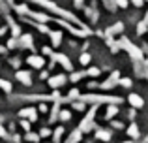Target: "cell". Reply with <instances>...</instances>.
<instances>
[{"label": "cell", "instance_id": "cell-2", "mask_svg": "<svg viewBox=\"0 0 148 143\" xmlns=\"http://www.w3.org/2000/svg\"><path fill=\"white\" fill-rule=\"evenodd\" d=\"M79 100L84 104H94V106H98V104H120L122 102V98H118V96H103V94H83V96H79Z\"/></svg>", "mask_w": 148, "mask_h": 143}, {"label": "cell", "instance_id": "cell-40", "mask_svg": "<svg viewBox=\"0 0 148 143\" xmlns=\"http://www.w3.org/2000/svg\"><path fill=\"white\" fill-rule=\"evenodd\" d=\"M21 124H23V128H25V130H30V121H23Z\"/></svg>", "mask_w": 148, "mask_h": 143}, {"label": "cell", "instance_id": "cell-38", "mask_svg": "<svg viewBox=\"0 0 148 143\" xmlns=\"http://www.w3.org/2000/svg\"><path fill=\"white\" fill-rule=\"evenodd\" d=\"M131 4H133V6H137V8H141L143 4H145V0H131Z\"/></svg>", "mask_w": 148, "mask_h": 143}, {"label": "cell", "instance_id": "cell-33", "mask_svg": "<svg viewBox=\"0 0 148 143\" xmlns=\"http://www.w3.org/2000/svg\"><path fill=\"white\" fill-rule=\"evenodd\" d=\"M86 75H92V77H96V75H99V68H90V70L86 72Z\"/></svg>", "mask_w": 148, "mask_h": 143}, {"label": "cell", "instance_id": "cell-28", "mask_svg": "<svg viewBox=\"0 0 148 143\" xmlns=\"http://www.w3.org/2000/svg\"><path fill=\"white\" fill-rule=\"evenodd\" d=\"M6 4H10L11 8L15 6V4H13V0H0V8H2V11H4V13H6Z\"/></svg>", "mask_w": 148, "mask_h": 143}, {"label": "cell", "instance_id": "cell-44", "mask_svg": "<svg viewBox=\"0 0 148 143\" xmlns=\"http://www.w3.org/2000/svg\"><path fill=\"white\" fill-rule=\"evenodd\" d=\"M0 53H6V47H2V45H0Z\"/></svg>", "mask_w": 148, "mask_h": 143}, {"label": "cell", "instance_id": "cell-11", "mask_svg": "<svg viewBox=\"0 0 148 143\" xmlns=\"http://www.w3.org/2000/svg\"><path fill=\"white\" fill-rule=\"evenodd\" d=\"M26 62H28L32 68H43L45 66V60L41 59V57H38V55H30L28 59H26Z\"/></svg>", "mask_w": 148, "mask_h": 143}, {"label": "cell", "instance_id": "cell-47", "mask_svg": "<svg viewBox=\"0 0 148 143\" xmlns=\"http://www.w3.org/2000/svg\"><path fill=\"white\" fill-rule=\"evenodd\" d=\"M145 2H148V0H145Z\"/></svg>", "mask_w": 148, "mask_h": 143}, {"label": "cell", "instance_id": "cell-39", "mask_svg": "<svg viewBox=\"0 0 148 143\" xmlns=\"http://www.w3.org/2000/svg\"><path fill=\"white\" fill-rule=\"evenodd\" d=\"M41 51H43V55H53V49H51V47H43V49H41Z\"/></svg>", "mask_w": 148, "mask_h": 143}, {"label": "cell", "instance_id": "cell-20", "mask_svg": "<svg viewBox=\"0 0 148 143\" xmlns=\"http://www.w3.org/2000/svg\"><path fill=\"white\" fill-rule=\"evenodd\" d=\"M96 137L101 140V141H109L111 140V132H109V130H98V132H96Z\"/></svg>", "mask_w": 148, "mask_h": 143}, {"label": "cell", "instance_id": "cell-36", "mask_svg": "<svg viewBox=\"0 0 148 143\" xmlns=\"http://www.w3.org/2000/svg\"><path fill=\"white\" fill-rule=\"evenodd\" d=\"M17 38H11V40H10V44H8V47H17Z\"/></svg>", "mask_w": 148, "mask_h": 143}, {"label": "cell", "instance_id": "cell-21", "mask_svg": "<svg viewBox=\"0 0 148 143\" xmlns=\"http://www.w3.org/2000/svg\"><path fill=\"white\" fill-rule=\"evenodd\" d=\"M79 90L77 88H73V90H69V94H68V98H64V102H71V100H79Z\"/></svg>", "mask_w": 148, "mask_h": 143}, {"label": "cell", "instance_id": "cell-15", "mask_svg": "<svg viewBox=\"0 0 148 143\" xmlns=\"http://www.w3.org/2000/svg\"><path fill=\"white\" fill-rule=\"evenodd\" d=\"M21 47H34V40H32V36H28V34H25V36H19V41H17Z\"/></svg>", "mask_w": 148, "mask_h": 143}, {"label": "cell", "instance_id": "cell-14", "mask_svg": "<svg viewBox=\"0 0 148 143\" xmlns=\"http://www.w3.org/2000/svg\"><path fill=\"white\" fill-rule=\"evenodd\" d=\"M122 30H124V25H122V23H116V25H112V26H109V28H107L105 36L111 38V36H114V34H120Z\"/></svg>", "mask_w": 148, "mask_h": 143}, {"label": "cell", "instance_id": "cell-4", "mask_svg": "<svg viewBox=\"0 0 148 143\" xmlns=\"http://www.w3.org/2000/svg\"><path fill=\"white\" fill-rule=\"evenodd\" d=\"M96 109H98V106H92V109L86 113V117L81 121V124H79V130L81 132H90L92 130V126H94V117H96Z\"/></svg>", "mask_w": 148, "mask_h": 143}, {"label": "cell", "instance_id": "cell-34", "mask_svg": "<svg viewBox=\"0 0 148 143\" xmlns=\"http://www.w3.org/2000/svg\"><path fill=\"white\" fill-rule=\"evenodd\" d=\"M114 4L120 8H127V0H114Z\"/></svg>", "mask_w": 148, "mask_h": 143}, {"label": "cell", "instance_id": "cell-1", "mask_svg": "<svg viewBox=\"0 0 148 143\" xmlns=\"http://www.w3.org/2000/svg\"><path fill=\"white\" fill-rule=\"evenodd\" d=\"M34 4H40L41 8H45L47 11H53V13H56V15H60L62 19H66V21H69V23H77V25L81 26V28H86L84 25H81V21L75 17L73 13H69V11H66V10H62V8H58L54 2H51V0H32Z\"/></svg>", "mask_w": 148, "mask_h": 143}, {"label": "cell", "instance_id": "cell-10", "mask_svg": "<svg viewBox=\"0 0 148 143\" xmlns=\"http://www.w3.org/2000/svg\"><path fill=\"white\" fill-rule=\"evenodd\" d=\"M118 81H120V73H118V72H112L111 77H109L105 83H101V88H112L116 83H118Z\"/></svg>", "mask_w": 148, "mask_h": 143}, {"label": "cell", "instance_id": "cell-5", "mask_svg": "<svg viewBox=\"0 0 148 143\" xmlns=\"http://www.w3.org/2000/svg\"><path fill=\"white\" fill-rule=\"evenodd\" d=\"M51 59H53V62H58V64H62V66H64L68 72H71V70H73V64H71V60H69L66 55H62V53H53V55H51Z\"/></svg>", "mask_w": 148, "mask_h": 143}, {"label": "cell", "instance_id": "cell-37", "mask_svg": "<svg viewBox=\"0 0 148 143\" xmlns=\"http://www.w3.org/2000/svg\"><path fill=\"white\" fill-rule=\"evenodd\" d=\"M0 137H4V140H10V136H8V132L0 126Z\"/></svg>", "mask_w": 148, "mask_h": 143}, {"label": "cell", "instance_id": "cell-22", "mask_svg": "<svg viewBox=\"0 0 148 143\" xmlns=\"http://www.w3.org/2000/svg\"><path fill=\"white\" fill-rule=\"evenodd\" d=\"M62 134H64V126H58L56 130H54V134H53V141H60L62 140Z\"/></svg>", "mask_w": 148, "mask_h": 143}, {"label": "cell", "instance_id": "cell-25", "mask_svg": "<svg viewBox=\"0 0 148 143\" xmlns=\"http://www.w3.org/2000/svg\"><path fill=\"white\" fill-rule=\"evenodd\" d=\"M58 119H60V121H69V119H71V113H69V111H66V109H62L60 113H58Z\"/></svg>", "mask_w": 148, "mask_h": 143}, {"label": "cell", "instance_id": "cell-17", "mask_svg": "<svg viewBox=\"0 0 148 143\" xmlns=\"http://www.w3.org/2000/svg\"><path fill=\"white\" fill-rule=\"evenodd\" d=\"M49 36H51V41H53L54 47H58V45L62 44V32H58V30H51Z\"/></svg>", "mask_w": 148, "mask_h": 143}, {"label": "cell", "instance_id": "cell-8", "mask_svg": "<svg viewBox=\"0 0 148 143\" xmlns=\"http://www.w3.org/2000/svg\"><path fill=\"white\" fill-rule=\"evenodd\" d=\"M66 81H68V77L66 75H53V77H49V85L53 88H58V87H62V85H66Z\"/></svg>", "mask_w": 148, "mask_h": 143}, {"label": "cell", "instance_id": "cell-29", "mask_svg": "<svg viewBox=\"0 0 148 143\" xmlns=\"http://www.w3.org/2000/svg\"><path fill=\"white\" fill-rule=\"evenodd\" d=\"M88 62H90V55H88V53H83V55H81V64L86 66Z\"/></svg>", "mask_w": 148, "mask_h": 143}, {"label": "cell", "instance_id": "cell-30", "mask_svg": "<svg viewBox=\"0 0 148 143\" xmlns=\"http://www.w3.org/2000/svg\"><path fill=\"white\" fill-rule=\"evenodd\" d=\"M103 4H105V6H107L111 11H114V10H116V4H114V0H103Z\"/></svg>", "mask_w": 148, "mask_h": 143}, {"label": "cell", "instance_id": "cell-26", "mask_svg": "<svg viewBox=\"0 0 148 143\" xmlns=\"http://www.w3.org/2000/svg\"><path fill=\"white\" fill-rule=\"evenodd\" d=\"M146 28H148V25H146L145 21H141V23L137 25V32H139V34H145V32H146Z\"/></svg>", "mask_w": 148, "mask_h": 143}, {"label": "cell", "instance_id": "cell-45", "mask_svg": "<svg viewBox=\"0 0 148 143\" xmlns=\"http://www.w3.org/2000/svg\"><path fill=\"white\" fill-rule=\"evenodd\" d=\"M143 21H145V23H146V25H148V13H146V17H145V19H143Z\"/></svg>", "mask_w": 148, "mask_h": 143}, {"label": "cell", "instance_id": "cell-6", "mask_svg": "<svg viewBox=\"0 0 148 143\" xmlns=\"http://www.w3.org/2000/svg\"><path fill=\"white\" fill-rule=\"evenodd\" d=\"M19 117L28 119L30 122H36V121H38V111L34 109V107H25V109L19 111Z\"/></svg>", "mask_w": 148, "mask_h": 143}, {"label": "cell", "instance_id": "cell-3", "mask_svg": "<svg viewBox=\"0 0 148 143\" xmlns=\"http://www.w3.org/2000/svg\"><path fill=\"white\" fill-rule=\"evenodd\" d=\"M118 45H120L122 49H126V51L130 53V57H131L133 60H137V62H139V60H143V51H141L139 47H135V45L131 44L127 38H122V40L118 41Z\"/></svg>", "mask_w": 148, "mask_h": 143}, {"label": "cell", "instance_id": "cell-7", "mask_svg": "<svg viewBox=\"0 0 148 143\" xmlns=\"http://www.w3.org/2000/svg\"><path fill=\"white\" fill-rule=\"evenodd\" d=\"M26 15H28L30 19H34V21H38V23H49V21H53L49 15L40 13V11H32V10H28V13H26Z\"/></svg>", "mask_w": 148, "mask_h": 143}, {"label": "cell", "instance_id": "cell-13", "mask_svg": "<svg viewBox=\"0 0 148 143\" xmlns=\"http://www.w3.org/2000/svg\"><path fill=\"white\" fill-rule=\"evenodd\" d=\"M62 102H64V98L62 100H56V102H54V106H53V109H51V122H54L58 119V113H60V106H62Z\"/></svg>", "mask_w": 148, "mask_h": 143}, {"label": "cell", "instance_id": "cell-19", "mask_svg": "<svg viewBox=\"0 0 148 143\" xmlns=\"http://www.w3.org/2000/svg\"><path fill=\"white\" fill-rule=\"evenodd\" d=\"M116 113H118V106H116V104H109L107 113H105V119H107V121H111V119L114 117Z\"/></svg>", "mask_w": 148, "mask_h": 143}, {"label": "cell", "instance_id": "cell-9", "mask_svg": "<svg viewBox=\"0 0 148 143\" xmlns=\"http://www.w3.org/2000/svg\"><path fill=\"white\" fill-rule=\"evenodd\" d=\"M127 102H130V106L135 107V109H141V107L145 106V100H143L139 94H130L127 96Z\"/></svg>", "mask_w": 148, "mask_h": 143}, {"label": "cell", "instance_id": "cell-23", "mask_svg": "<svg viewBox=\"0 0 148 143\" xmlns=\"http://www.w3.org/2000/svg\"><path fill=\"white\" fill-rule=\"evenodd\" d=\"M0 88H2L4 92H11V88H13V87H11V83H10V81L0 79Z\"/></svg>", "mask_w": 148, "mask_h": 143}, {"label": "cell", "instance_id": "cell-12", "mask_svg": "<svg viewBox=\"0 0 148 143\" xmlns=\"http://www.w3.org/2000/svg\"><path fill=\"white\" fill-rule=\"evenodd\" d=\"M15 77H17V81H21L23 85H32V75H30V72L21 70V72L15 73Z\"/></svg>", "mask_w": 148, "mask_h": 143}, {"label": "cell", "instance_id": "cell-18", "mask_svg": "<svg viewBox=\"0 0 148 143\" xmlns=\"http://www.w3.org/2000/svg\"><path fill=\"white\" fill-rule=\"evenodd\" d=\"M127 136L131 137V140H137L139 136H141V132H139V126L135 124V122H131L130 128H127Z\"/></svg>", "mask_w": 148, "mask_h": 143}, {"label": "cell", "instance_id": "cell-27", "mask_svg": "<svg viewBox=\"0 0 148 143\" xmlns=\"http://www.w3.org/2000/svg\"><path fill=\"white\" fill-rule=\"evenodd\" d=\"M26 140H28V141H34V143H38V141H40V136H38V134L28 132V134H26Z\"/></svg>", "mask_w": 148, "mask_h": 143}, {"label": "cell", "instance_id": "cell-41", "mask_svg": "<svg viewBox=\"0 0 148 143\" xmlns=\"http://www.w3.org/2000/svg\"><path fill=\"white\" fill-rule=\"evenodd\" d=\"M40 111L41 113H47V106H45V104H40Z\"/></svg>", "mask_w": 148, "mask_h": 143}, {"label": "cell", "instance_id": "cell-32", "mask_svg": "<svg viewBox=\"0 0 148 143\" xmlns=\"http://www.w3.org/2000/svg\"><path fill=\"white\" fill-rule=\"evenodd\" d=\"M73 109L83 111V109H84V102H73Z\"/></svg>", "mask_w": 148, "mask_h": 143}, {"label": "cell", "instance_id": "cell-24", "mask_svg": "<svg viewBox=\"0 0 148 143\" xmlns=\"http://www.w3.org/2000/svg\"><path fill=\"white\" fill-rule=\"evenodd\" d=\"M84 75H86V72H75V73H71V77H69V79H71L73 83H77V81L83 79Z\"/></svg>", "mask_w": 148, "mask_h": 143}, {"label": "cell", "instance_id": "cell-35", "mask_svg": "<svg viewBox=\"0 0 148 143\" xmlns=\"http://www.w3.org/2000/svg\"><path fill=\"white\" fill-rule=\"evenodd\" d=\"M47 136H51V130H49V128H43V130L40 132V137H47Z\"/></svg>", "mask_w": 148, "mask_h": 143}, {"label": "cell", "instance_id": "cell-43", "mask_svg": "<svg viewBox=\"0 0 148 143\" xmlns=\"http://www.w3.org/2000/svg\"><path fill=\"white\" fill-rule=\"evenodd\" d=\"M83 2L84 0H75V6H83Z\"/></svg>", "mask_w": 148, "mask_h": 143}, {"label": "cell", "instance_id": "cell-46", "mask_svg": "<svg viewBox=\"0 0 148 143\" xmlns=\"http://www.w3.org/2000/svg\"><path fill=\"white\" fill-rule=\"evenodd\" d=\"M124 143H133V141H124Z\"/></svg>", "mask_w": 148, "mask_h": 143}, {"label": "cell", "instance_id": "cell-31", "mask_svg": "<svg viewBox=\"0 0 148 143\" xmlns=\"http://www.w3.org/2000/svg\"><path fill=\"white\" fill-rule=\"evenodd\" d=\"M118 83L122 85V87H126V88H130V87H131V79H130V77H124V79H120Z\"/></svg>", "mask_w": 148, "mask_h": 143}, {"label": "cell", "instance_id": "cell-42", "mask_svg": "<svg viewBox=\"0 0 148 143\" xmlns=\"http://www.w3.org/2000/svg\"><path fill=\"white\" fill-rule=\"evenodd\" d=\"M112 126H114V128H122V122H118V121H112Z\"/></svg>", "mask_w": 148, "mask_h": 143}, {"label": "cell", "instance_id": "cell-16", "mask_svg": "<svg viewBox=\"0 0 148 143\" xmlns=\"http://www.w3.org/2000/svg\"><path fill=\"white\" fill-rule=\"evenodd\" d=\"M81 137H83V132L77 128V130H73V132L69 134V137H68V140H66L64 143H79V141H81Z\"/></svg>", "mask_w": 148, "mask_h": 143}]
</instances>
